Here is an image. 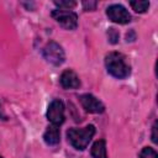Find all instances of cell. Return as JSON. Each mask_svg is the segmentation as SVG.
I'll return each mask as SVG.
<instances>
[{
  "label": "cell",
  "mask_w": 158,
  "mask_h": 158,
  "mask_svg": "<svg viewBox=\"0 0 158 158\" xmlns=\"http://www.w3.org/2000/svg\"><path fill=\"white\" fill-rule=\"evenodd\" d=\"M105 65L107 72L117 79H125L131 73V68L127 64L125 56L118 52H110L106 54Z\"/></svg>",
  "instance_id": "cell-1"
},
{
  "label": "cell",
  "mask_w": 158,
  "mask_h": 158,
  "mask_svg": "<svg viewBox=\"0 0 158 158\" xmlns=\"http://www.w3.org/2000/svg\"><path fill=\"white\" fill-rule=\"evenodd\" d=\"M139 158H158V154L153 148L144 147L139 153Z\"/></svg>",
  "instance_id": "cell-13"
},
{
  "label": "cell",
  "mask_w": 158,
  "mask_h": 158,
  "mask_svg": "<svg viewBox=\"0 0 158 158\" xmlns=\"http://www.w3.org/2000/svg\"><path fill=\"white\" fill-rule=\"evenodd\" d=\"M106 15H107V17H109L112 22H116V23L125 25V23H128V22L131 21V15H130V12H128L122 5H118V4L110 5V6L106 9Z\"/></svg>",
  "instance_id": "cell-6"
},
{
  "label": "cell",
  "mask_w": 158,
  "mask_h": 158,
  "mask_svg": "<svg viewBox=\"0 0 158 158\" xmlns=\"http://www.w3.org/2000/svg\"><path fill=\"white\" fill-rule=\"evenodd\" d=\"M94 135H95L94 125H88L84 128H69L67 132L69 143L75 149H79V151H83L88 147Z\"/></svg>",
  "instance_id": "cell-2"
},
{
  "label": "cell",
  "mask_w": 158,
  "mask_h": 158,
  "mask_svg": "<svg viewBox=\"0 0 158 158\" xmlns=\"http://www.w3.org/2000/svg\"><path fill=\"white\" fill-rule=\"evenodd\" d=\"M79 100H80L81 106L88 112H91V114H101L105 110L102 102L99 99H96L94 95H91V94H83Z\"/></svg>",
  "instance_id": "cell-7"
},
{
  "label": "cell",
  "mask_w": 158,
  "mask_h": 158,
  "mask_svg": "<svg viewBox=\"0 0 158 158\" xmlns=\"http://www.w3.org/2000/svg\"><path fill=\"white\" fill-rule=\"evenodd\" d=\"M98 2L96 1H83V9L85 11H93L96 9Z\"/></svg>",
  "instance_id": "cell-15"
},
{
  "label": "cell",
  "mask_w": 158,
  "mask_h": 158,
  "mask_svg": "<svg viewBox=\"0 0 158 158\" xmlns=\"http://www.w3.org/2000/svg\"><path fill=\"white\" fill-rule=\"evenodd\" d=\"M107 37H109L110 43H112V44H115V43L118 42V32L114 27H110L107 30Z\"/></svg>",
  "instance_id": "cell-14"
},
{
  "label": "cell",
  "mask_w": 158,
  "mask_h": 158,
  "mask_svg": "<svg viewBox=\"0 0 158 158\" xmlns=\"http://www.w3.org/2000/svg\"><path fill=\"white\" fill-rule=\"evenodd\" d=\"M52 17L65 30H75L78 26V16L70 10H53Z\"/></svg>",
  "instance_id": "cell-3"
},
{
  "label": "cell",
  "mask_w": 158,
  "mask_h": 158,
  "mask_svg": "<svg viewBox=\"0 0 158 158\" xmlns=\"http://www.w3.org/2000/svg\"><path fill=\"white\" fill-rule=\"evenodd\" d=\"M43 57L44 59L53 64V65H60L64 59H65V56H64V51L63 48L57 43V42H48L44 48H43Z\"/></svg>",
  "instance_id": "cell-4"
},
{
  "label": "cell",
  "mask_w": 158,
  "mask_h": 158,
  "mask_svg": "<svg viewBox=\"0 0 158 158\" xmlns=\"http://www.w3.org/2000/svg\"><path fill=\"white\" fill-rule=\"evenodd\" d=\"M54 5L59 7V10H70L77 5V2L73 0H54Z\"/></svg>",
  "instance_id": "cell-12"
},
{
  "label": "cell",
  "mask_w": 158,
  "mask_h": 158,
  "mask_svg": "<svg viewBox=\"0 0 158 158\" xmlns=\"http://www.w3.org/2000/svg\"><path fill=\"white\" fill-rule=\"evenodd\" d=\"M43 139L44 142L48 144V146H54V144H58L59 143V139H60V132H59V128L58 126L56 125H51L44 135H43Z\"/></svg>",
  "instance_id": "cell-9"
},
{
  "label": "cell",
  "mask_w": 158,
  "mask_h": 158,
  "mask_svg": "<svg viewBox=\"0 0 158 158\" xmlns=\"http://www.w3.org/2000/svg\"><path fill=\"white\" fill-rule=\"evenodd\" d=\"M0 158H4V157H1V156H0Z\"/></svg>",
  "instance_id": "cell-18"
},
{
  "label": "cell",
  "mask_w": 158,
  "mask_h": 158,
  "mask_svg": "<svg viewBox=\"0 0 158 158\" xmlns=\"http://www.w3.org/2000/svg\"><path fill=\"white\" fill-rule=\"evenodd\" d=\"M131 7L138 12V14H142V12H146L149 7V1H146V0H137V1H131L130 2Z\"/></svg>",
  "instance_id": "cell-11"
},
{
  "label": "cell",
  "mask_w": 158,
  "mask_h": 158,
  "mask_svg": "<svg viewBox=\"0 0 158 158\" xmlns=\"http://www.w3.org/2000/svg\"><path fill=\"white\" fill-rule=\"evenodd\" d=\"M0 118H5V114H4V110H2L1 104H0Z\"/></svg>",
  "instance_id": "cell-17"
},
{
  "label": "cell",
  "mask_w": 158,
  "mask_h": 158,
  "mask_svg": "<svg viewBox=\"0 0 158 158\" xmlns=\"http://www.w3.org/2000/svg\"><path fill=\"white\" fill-rule=\"evenodd\" d=\"M153 133H152V141L154 142V143H157V121L154 122V125H153Z\"/></svg>",
  "instance_id": "cell-16"
},
{
  "label": "cell",
  "mask_w": 158,
  "mask_h": 158,
  "mask_svg": "<svg viewBox=\"0 0 158 158\" xmlns=\"http://www.w3.org/2000/svg\"><path fill=\"white\" fill-rule=\"evenodd\" d=\"M47 118L52 125L59 126L64 122V104L59 99H54L47 110Z\"/></svg>",
  "instance_id": "cell-5"
},
{
  "label": "cell",
  "mask_w": 158,
  "mask_h": 158,
  "mask_svg": "<svg viewBox=\"0 0 158 158\" xmlns=\"http://www.w3.org/2000/svg\"><path fill=\"white\" fill-rule=\"evenodd\" d=\"M91 156L93 158H107L106 154V142L104 139L96 141L91 147Z\"/></svg>",
  "instance_id": "cell-10"
},
{
  "label": "cell",
  "mask_w": 158,
  "mask_h": 158,
  "mask_svg": "<svg viewBox=\"0 0 158 158\" xmlns=\"http://www.w3.org/2000/svg\"><path fill=\"white\" fill-rule=\"evenodd\" d=\"M60 85L64 89H78L80 86V79L77 75L75 72H73L72 69H67L60 74L59 78Z\"/></svg>",
  "instance_id": "cell-8"
}]
</instances>
